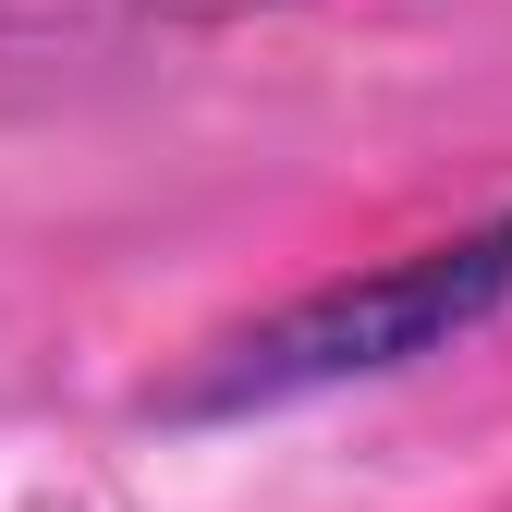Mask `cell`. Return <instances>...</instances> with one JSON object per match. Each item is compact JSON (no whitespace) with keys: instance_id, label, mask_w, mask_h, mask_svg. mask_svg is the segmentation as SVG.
<instances>
[{"instance_id":"obj_1","label":"cell","mask_w":512,"mask_h":512,"mask_svg":"<svg viewBox=\"0 0 512 512\" xmlns=\"http://www.w3.org/2000/svg\"><path fill=\"white\" fill-rule=\"evenodd\" d=\"M500 293H512V220L500 232H464V244H427V256H403V269H378L354 293H317L305 317L256 330L220 366L208 403H293V391H330V378L415 366V354H439L452 330H476Z\"/></svg>"}]
</instances>
